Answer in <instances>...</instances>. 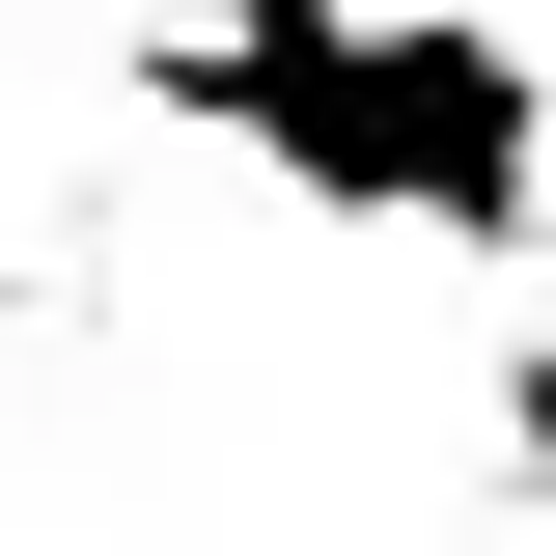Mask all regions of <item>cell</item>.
Here are the masks:
<instances>
[{"mask_svg": "<svg viewBox=\"0 0 556 556\" xmlns=\"http://www.w3.org/2000/svg\"><path fill=\"white\" fill-rule=\"evenodd\" d=\"M139 112L278 167L306 223H417V251L529 278V56L501 0H306V28H139Z\"/></svg>", "mask_w": 556, "mask_h": 556, "instance_id": "1", "label": "cell"}]
</instances>
